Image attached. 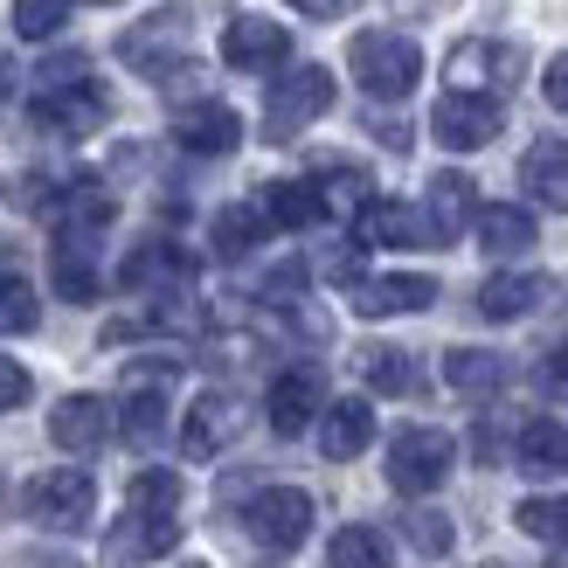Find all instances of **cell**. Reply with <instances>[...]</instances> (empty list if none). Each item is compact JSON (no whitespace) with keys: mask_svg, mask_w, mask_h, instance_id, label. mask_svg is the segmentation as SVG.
I'll return each instance as SVG.
<instances>
[{"mask_svg":"<svg viewBox=\"0 0 568 568\" xmlns=\"http://www.w3.org/2000/svg\"><path fill=\"white\" fill-rule=\"evenodd\" d=\"M347 63H354V77H361V91H367V98L395 104V98H409V91H416V77H423V49H416L409 36H395V28H367V36H354Z\"/></svg>","mask_w":568,"mask_h":568,"instance_id":"6da1fadb","label":"cell"},{"mask_svg":"<svg viewBox=\"0 0 568 568\" xmlns=\"http://www.w3.org/2000/svg\"><path fill=\"white\" fill-rule=\"evenodd\" d=\"M450 465H458V444H450L437 423H409V430L388 437V486L403 499H430L450 478Z\"/></svg>","mask_w":568,"mask_h":568,"instance_id":"7a4b0ae2","label":"cell"},{"mask_svg":"<svg viewBox=\"0 0 568 568\" xmlns=\"http://www.w3.org/2000/svg\"><path fill=\"white\" fill-rule=\"evenodd\" d=\"M326 111H333V70L326 63H298V70H284L271 83V98H264V139L284 146V139H298L312 119H326Z\"/></svg>","mask_w":568,"mask_h":568,"instance_id":"3957f363","label":"cell"},{"mask_svg":"<svg viewBox=\"0 0 568 568\" xmlns=\"http://www.w3.org/2000/svg\"><path fill=\"white\" fill-rule=\"evenodd\" d=\"M21 514L49 527V534H77V527H91L98 514V486H91V471H77V465H55V471H36L28 478V493H21Z\"/></svg>","mask_w":568,"mask_h":568,"instance_id":"277c9868","label":"cell"},{"mask_svg":"<svg viewBox=\"0 0 568 568\" xmlns=\"http://www.w3.org/2000/svg\"><path fill=\"white\" fill-rule=\"evenodd\" d=\"M194 14L187 8H160V14H146L139 28H125L119 36V55L132 70H146L153 83H166V77H181L187 70V55H194Z\"/></svg>","mask_w":568,"mask_h":568,"instance_id":"5b68a950","label":"cell"},{"mask_svg":"<svg viewBox=\"0 0 568 568\" xmlns=\"http://www.w3.org/2000/svg\"><path fill=\"white\" fill-rule=\"evenodd\" d=\"M444 77H450V91H465V98H499V91H514V83L527 77V49L471 36V42H458L444 55Z\"/></svg>","mask_w":568,"mask_h":568,"instance_id":"8992f818","label":"cell"},{"mask_svg":"<svg viewBox=\"0 0 568 568\" xmlns=\"http://www.w3.org/2000/svg\"><path fill=\"white\" fill-rule=\"evenodd\" d=\"M111 119V98L98 91L91 77H77V83H42L36 98H28V125L49 132V139H83V132H98Z\"/></svg>","mask_w":568,"mask_h":568,"instance_id":"52a82bcc","label":"cell"},{"mask_svg":"<svg viewBox=\"0 0 568 568\" xmlns=\"http://www.w3.org/2000/svg\"><path fill=\"white\" fill-rule=\"evenodd\" d=\"M243 527H250V541H257L264 555H298L305 534H312V493H298V486H264L257 499L243 506Z\"/></svg>","mask_w":568,"mask_h":568,"instance_id":"ba28073f","label":"cell"},{"mask_svg":"<svg viewBox=\"0 0 568 568\" xmlns=\"http://www.w3.org/2000/svg\"><path fill=\"white\" fill-rule=\"evenodd\" d=\"M506 125V104L499 98H465V91H444L437 111H430V132H437V146L450 153H478V146H493Z\"/></svg>","mask_w":568,"mask_h":568,"instance_id":"9c48e42d","label":"cell"},{"mask_svg":"<svg viewBox=\"0 0 568 568\" xmlns=\"http://www.w3.org/2000/svg\"><path fill=\"white\" fill-rule=\"evenodd\" d=\"M320 409H326V375L320 367H284V375L271 382V395H264V416H271V430L277 437H305L312 423H320Z\"/></svg>","mask_w":568,"mask_h":568,"instance_id":"30bf717a","label":"cell"},{"mask_svg":"<svg viewBox=\"0 0 568 568\" xmlns=\"http://www.w3.org/2000/svg\"><path fill=\"white\" fill-rule=\"evenodd\" d=\"M222 63L250 70V77L284 70L292 63V36H284V21H271V14H236L230 28H222Z\"/></svg>","mask_w":568,"mask_h":568,"instance_id":"8fae6325","label":"cell"},{"mask_svg":"<svg viewBox=\"0 0 568 568\" xmlns=\"http://www.w3.org/2000/svg\"><path fill=\"white\" fill-rule=\"evenodd\" d=\"M243 423H250V409L236 403V395L209 388V395H194V409L181 416V450L187 458H215V450H230L243 437Z\"/></svg>","mask_w":568,"mask_h":568,"instance_id":"7c38bea8","label":"cell"},{"mask_svg":"<svg viewBox=\"0 0 568 568\" xmlns=\"http://www.w3.org/2000/svg\"><path fill=\"white\" fill-rule=\"evenodd\" d=\"M181 548V520L174 514H132L125 506V520L104 534V561L111 568H146L160 555H174Z\"/></svg>","mask_w":568,"mask_h":568,"instance_id":"4fadbf2b","label":"cell"},{"mask_svg":"<svg viewBox=\"0 0 568 568\" xmlns=\"http://www.w3.org/2000/svg\"><path fill=\"white\" fill-rule=\"evenodd\" d=\"M187 277H194V257L181 243H139L132 257L119 264V284L125 292H139V298H174V292H187Z\"/></svg>","mask_w":568,"mask_h":568,"instance_id":"5bb4252c","label":"cell"},{"mask_svg":"<svg viewBox=\"0 0 568 568\" xmlns=\"http://www.w3.org/2000/svg\"><path fill=\"white\" fill-rule=\"evenodd\" d=\"M437 305V277L423 271H388V277H354V312L361 320H403V312Z\"/></svg>","mask_w":568,"mask_h":568,"instance_id":"9a60e30c","label":"cell"},{"mask_svg":"<svg viewBox=\"0 0 568 568\" xmlns=\"http://www.w3.org/2000/svg\"><path fill=\"white\" fill-rule=\"evenodd\" d=\"M174 146L194 153V160H222V153L243 146V119H236L230 104H215V98H194L174 119Z\"/></svg>","mask_w":568,"mask_h":568,"instance_id":"2e32d148","label":"cell"},{"mask_svg":"<svg viewBox=\"0 0 568 568\" xmlns=\"http://www.w3.org/2000/svg\"><path fill=\"white\" fill-rule=\"evenodd\" d=\"M49 444L70 450V458H91V450L111 444V403L104 395H63L49 409Z\"/></svg>","mask_w":568,"mask_h":568,"instance_id":"e0dca14e","label":"cell"},{"mask_svg":"<svg viewBox=\"0 0 568 568\" xmlns=\"http://www.w3.org/2000/svg\"><path fill=\"white\" fill-rule=\"evenodd\" d=\"M471 230H478V250H486V257H527L534 250V209H520V202H486L471 215Z\"/></svg>","mask_w":568,"mask_h":568,"instance_id":"ac0fdd59","label":"cell"},{"mask_svg":"<svg viewBox=\"0 0 568 568\" xmlns=\"http://www.w3.org/2000/svg\"><path fill=\"white\" fill-rule=\"evenodd\" d=\"M367 444H375V409H367L361 395H347V403H326V409H320V450H326L333 465L361 458Z\"/></svg>","mask_w":568,"mask_h":568,"instance_id":"d6986e66","label":"cell"},{"mask_svg":"<svg viewBox=\"0 0 568 568\" xmlns=\"http://www.w3.org/2000/svg\"><path fill=\"white\" fill-rule=\"evenodd\" d=\"M520 187H527L541 209L568 215V139H534L527 160H520Z\"/></svg>","mask_w":568,"mask_h":568,"instance_id":"ffe728a7","label":"cell"},{"mask_svg":"<svg viewBox=\"0 0 568 568\" xmlns=\"http://www.w3.org/2000/svg\"><path fill=\"white\" fill-rule=\"evenodd\" d=\"M548 298V277L541 271H493L486 284H478V312H486V320H527L534 305Z\"/></svg>","mask_w":568,"mask_h":568,"instance_id":"44dd1931","label":"cell"},{"mask_svg":"<svg viewBox=\"0 0 568 568\" xmlns=\"http://www.w3.org/2000/svg\"><path fill=\"white\" fill-rule=\"evenodd\" d=\"M354 236L361 243H382V250H416V243H430L423 236V209L416 202H367L354 215Z\"/></svg>","mask_w":568,"mask_h":568,"instance_id":"7402d4cb","label":"cell"},{"mask_svg":"<svg viewBox=\"0 0 568 568\" xmlns=\"http://www.w3.org/2000/svg\"><path fill=\"white\" fill-rule=\"evenodd\" d=\"M471 222V181L465 174H437L430 194H423V236L430 243H458Z\"/></svg>","mask_w":568,"mask_h":568,"instance_id":"603a6c76","label":"cell"},{"mask_svg":"<svg viewBox=\"0 0 568 568\" xmlns=\"http://www.w3.org/2000/svg\"><path fill=\"white\" fill-rule=\"evenodd\" d=\"M514 458H520V471H534V478H555V471H568V423H555V416H534V423H520V444H514Z\"/></svg>","mask_w":568,"mask_h":568,"instance_id":"cb8c5ba5","label":"cell"},{"mask_svg":"<svg viewBox=\"0 0 568 568\" xmlns=\"http://www.w3.org/2000/svg\"><path fill=\"white\" fill-rule=\"evenodd\" d=\"M257 209H264L271 230H312V222L326 215V202H320V187H312V181H271L257 194Z\"/></svg>","mask_w":568,"mask_h":568,"instance_id":"d4e9b609","label":"cell"},{"mask_svg":"<svg viewBox=\"0 0 568 568\" xmlns=\"http://www.w3.org/2000/svg\"><path fill=\"white\" fill-rule=\"evenodd\" d=\"M326 568H395V548H388L382 527L354 520V527H339L326 541Z\"/></svg>","mask_w":568,"mask_h":568,"instance_id":"484cf974","label":"cell"},{"mask_svg":"<svg viewBox=\"0 0 568 568\" xmlns=\"http://www.w3.org/2000/svg\"><path fill=\"white\" fill-rule=\"evenodd\" d=\"M444 382L458 395H499L506 388V361L486 354V347H450L444 354Z\"/></svg>","mask_w":568,"mask_h":568,"instance_id":"4316f807","label":"cell"},{"mask_svg":"<svg viewBox=\"0 0 568 568\" xmlns=\"http://www.w3.org/2000/svg\"><path fill=\"white\" fill-rule=\"evenodd\" d=\"M271 236V222H264V209L257 202H230L215 215V230H209V243H215V257H250Z\"/></svg>","mask_w":568,"mask_h":568,"instance_id":"83f0119b","label":"cell"},{"mask_svg":"<svg viewBox=\"0 0 568 568\" xmlns=\"http://www.w3.org/2000/svg\"><path fill=\"white\" fill-rule=\"evenodd\" d=\"M55 292H63L70 305H91L98 298V264H91V243L83 236H55Z\"/></svg>","mask_w":568,"mask_h":568,"instance_id":"f1b7e54d","label":"cell"},{"mask_svg":"<svg viewBox=\"0 0 568 568\" xmlns=\"http://www.w3.org/2000/svg\"><path fill=\"white\" fill-rule=\"evenodd\" d=\"M361 382L375 395H416V361L403 347H361Z\"/></svg>","mask_w":568,"mask_h":568,"instance_id":"f546056e","label":"cell"},{"mask_svg":"<svg viewBox=\"0 0 568 568\" xmlns=\"http://www.w3.org/2000/svg\"><path fill=\"white\" fill-rule=\"evenodd\" d=\"M514 527L534 534V541H548V548H568V499H561V493L520 499V506H514Z\"/></svg>","mask_w":568,"mask_h":568,"instance_id":"4dcf8cb0","label":"cell"},{"mask_svg":"<svg viewBox=\"0 0 568 568\" xmlns=\"http://www.w3.org/2000/svg\"><path fill=\"white\" fill-rule=\"evenodd\" d=\"M312 187H320L326 215H361L367 202H375V194H367V174H361V166H326V174L312 181Z\"/></svg>","mask_w":568,"mask_h":568,"instance_id":"1f68e13d","label":"cell"},{"mask_svg":"<svg viewBox=\"0 0 568 568\" xmlns=\"http://www.w3.org/2000/svg\"><path fill=\"white\" fill-rule=\"evenodd\" d=\"M42 320V298L21 271H0V333H36Z\"/></svg>","mask_w":568,"mask_h":568,"instance_id":"d6a6232c","label":"cell"},{"mask_svg":"<svg viewBox=\"0 0 568 568\" xmlns=\"http://www.w3.org/2000/svg\"><path fill=\"white\" fill-rule=\"evenodd\" d=\"M403 534H409V548L416 555H450V541H458V527H450L444 514H437V506H409V514H403Z\"/></svg>","mask_w":568,"mask_h":568,"instance_id":"836d02e7","label":"cell"},{"mask_svg":"<svg viewBox=\"0 0 568 568\" xmlns=\"http://www.w3.org/2000/svg\"><path fill=\"white\" fill-rule=\"evenodd\" d=\"M125 506H132V514H181V478L174 471H139Z\"/></svg>","mask_w":568,"mask_h":568,"instance_id":"e575fe53","label":"cell"},{"mask_svg":"<svg viewBox=\"0 0 568 568\" xmlns=\"http://www.w3.org/2000/svg\"><path fill=\"white\" fill-rule=\"evenodd\" d=\"M63 21H70V0H14V28H21L28 42L63 36Z\"/></svg>","mask_w":568,"mask_h":568,"instance_id":"d590c367","label":"cell"},{"mask_svg":"<svg viewBox=\"0 0 568 568\" xmlns=\"http://www.w3.org/2000/svg\"><path fill=\"white\" fill-rule=\"evenodd\" d=\"M21 403H28V367L0 354V416H8V409H21Z\"/></svg>","mask_w":568,"mask_h":568,"instance_id":"8d00e7d4","label":"cell"},{"mask_svg":"<svg viewBox=\"0 0 568 568\" xmlns=\"http://www.w3.org/2000/svg\"><path fill=\"white\" fill-rule=\"evenodd\" d=\"M292 8H298L305 21H347V14L361 8V0H292Z\"/></svg>","mask_w":568,"mask_h":568,"instance_id":"74e56055","label":"cell"},{"mask_svg":"<svg viewBox=\"0 0 568 568\" xmlns=\"http://www.w3.org/2000/svg\"><path fill=\"white\" fill-rule=\"evenodd\" d=\"M541 91H548V104H555V111H568V55H555V63H548Z\"/></svg>","mask_w":568,"mask_h":568,"instance_id":"f35d334b","label":"cell"},{"mask_svg":"<svg viewBox=\"0 0 568 568\" xmlns=\"http://www.w3.org/2000/svg\"><path fill=\"white\" fill-rule=\"evenodd\" d=\"M14 91H21V70L8 63V55H0V111H8V104H14Z\"/></svg>","mask_w":568,"mask_h":568,"instance_id":"ab89813d","label":"cell"},{"mask_svg":"<svg viewBox=\"0 0 568 568\" xmlns=\"http://www.w3.org/2000/svg\"><path fill=\"white\" fill-rule=\"evenodd\" d=\"M548 367H555V382H568V339L555 347V361H548Z\"/></svg>","mask_w":568,"mask_h":568,"instance_id":"60d3db41","label":"cell"},{"mask_svg":"<svg viewBox=\"0 0 568 568\" xmlns=\"http://www.w3.org/2000/svg\"><path fill=\"white\" fill-rule=\"evenodd\" d=\"M91 8H111V0H91Z\"/></svg>","mask_w":568,"mask_h":568,"instance_id":"b9f144b4","label":"cell"},{"mask_svg":"<svg viewBox=\"0 0 568 568\" xmlns=\"http://www.w3.org/2000/svg\"><path fill=\"white\" fill-rule=\"evenodd\" d=\"M486 568H499V561H486Z\"/></svg>","mask_w":568,"mask_h":568,"instance_id":"7bdbcfd3","label":"cell"}]
</instances>
